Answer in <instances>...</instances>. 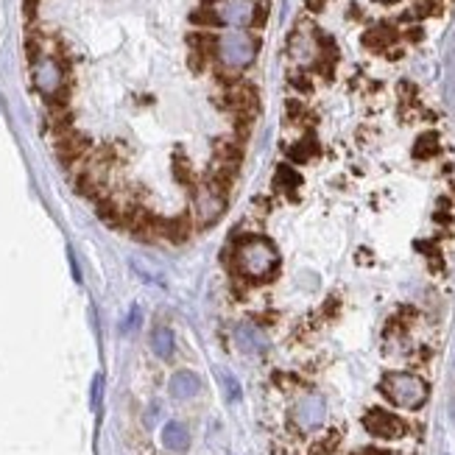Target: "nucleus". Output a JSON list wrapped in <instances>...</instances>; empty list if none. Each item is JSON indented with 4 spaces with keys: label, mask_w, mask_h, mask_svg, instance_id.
<instances>
[{
    "label": "nucleus",
    "mask_w": 455,
    "mask_h": 455,
    "mask_svg": "<svg viewBox=\"0 0 455 455\" xmlns=\"http://www.w3.org/2000/svg\"><path fill=\"white\" fill-rule=\"evenodd\" d=\"M198 391H201V377H198L195 372H190V369H179V372H173L170 380H168V394H170L173 399H179V402L193 399Z\"/></svg>",
    "instance_id": "7"
},
{
    "label": "nucleus",
    "mask_w": 455,
    "mask_h": 455,
    "mask_svg": "<svg viewBox=\"0 0 455 455\" xmlns=\"http://www.w3.org/2000/svg\"><path fill=\"white\" fill-rule=\"evenodd\" d=\"M143 324V313H140V307L137 305H131L129 313H126V319H123V324H121V329L126 332V335H131V332H137V327Z\"/></svg>",
    "instance_id": "13"
},
{
    "label": "nucleus",
    "mask_w": 455,
    "mask_h": 455,
    "mask_svg": "<svg viewBox=\"0 0 455 455\" xmlns=\"http://www.w3.org/2000/svg\"><path fill=\"white\" fill-rule=\"evenodd\" d=\"M235 265H237L240 277L260 282L277 271L280 255H277L271 240H265L260 235H249V237H240L235 243Z\"/></svg>",
    "instance_id": "2"
},
{
    "label": "nucleus",
    "mask_w": 455,
    "mask_h": 455,
    "mask_svg": "<svg viewBox=\"0 0 455 455\" xmlns=\"http://www.w3.org/2000/svg\"><path fill=\"white\" fill-rule=\"evenodd\" d=\"M163 447L165 450H170V453L182 455L188 453V447H190V433H188V427L182 422H168L163 427Z\"/></svg>",
    "instance_id": "9"
},
{
    "label": "nucleus",
    "mask_w": 455,
    "mask_h": 455,
    "mask_svg": "<svg viewBox=\"0 0 455 455\" xmlns=\"http://www.w3.org/2000/svg\"><path fill=\"white\" fill-rule=\"evenodd\" d=\"M380 394L399 411H419L430 397V386L416 372H386L380 380Z\"/></svg>",
    "instance_id": "3"
},
{
    "label": "nucleus",
    "mask_w": 455,
    "mask_h": 455,
    "mask_svg": "<svg viewBox=\"0 0 455 455\" xmlns=\"http://www.w3.org/2000/svg\"><path fill=\"white\" fill-rule=\"evenodd\" d=\"M235 344H237V349L240 352H246V355H260L268 349V341H265V335H262L257 327H237L235 329Z\"/></svg>",
    "instance_id": "8"
},
{
    "label": "nucleus",
    "mask_w": 455,
    "mask_h": 455,
    "mask_svg": "<svg viewBox=\"0 0 455 455\" xmlns=\"http://www.w3.org/2000/svg\"><path fill=\"white\" fill-rule=\"evenodd\" d=\"M131 271L143 280V282H151V285H163L165 288V274L157 268V265H151V262L140 260V257H131Z\"/></svg>",
    "instance_id": "11"
},
{
    "label": "nucleus",
    "mask_w": 455,
    "mask_h": 455,
    "mask_svg": "<svg viewBox=\"0 0 455 455\" xmlns=\"http://www.w3.org/2000/svg\"><path fill=\"white\" fill-rule=\"evenodd\" d=\"M363 430H366L372 439L389 441V444L402 441V439H408V436L414 433L411 422H405V416L394 414L389 408H372V411L363 416Z\"/></svg>",
    "instance_id": "5"
},
{
    "label": "nucleus",
    "mask_w": 455,
    "mask_h": 455,
    "mask_svg": "<svg viewBox=\"0 0 455 455\" xmlns=\"http://www.w3.org/2000/svg\"><path fill=\"white\" fill-rule=\"evenodd\" d=\"M218 380H221V389H224V397H227V402H240V397H243V389H240V383H237V377L227 372V369H218Z\"/></svg>",
    "instance_id": "12"
},
{
    "label": "nucleus",
    "mask_w": 455,
    "mask_h": 455,
    "mask_svg": "<svg viewBox=\"0 0 455 455\" xmlns=\"http://www.w3.org/2000/svg\"><path fill=\"white\" fill-rule=\"evenodd\" d=\"M260 39L252 31H224L213 34V65H218L221 84L240 78V73L257 59Z\"/></svg>",
    "instance_id": "1"
},
{
    "label": "nucleus",
    "mask_w": 455,
    "mask_h": 455,
    "mask_svg": "<svg viewBox=\"0 0 455 455\" xmlns=\"http://www.w3.org/2000/svg\"><path fill=\"white\" fill-rule=\"evenodd\" d=\"M101 394H103V377L98 374L96 380H93V408H101Z\"/></svg>",
    "instance_id": "14"
},
{
    "label": "nucleus",
    "mask_w": 455,
    "mask_h": 455,
    "mask_svg": "<svg viewBox=\"0 0 455 455\" xmlns=\"http://www.w3.org/2000/svg\"><path fill=\"white\" fill-rule=\"evenodd\" d=\"M70 271H73V280L81 282V271H78V262H76V255L70 252Z\"/></svg>",
    "instance_id": "15"
},
{
    "label": "nucleus",
    "mask_w": 455,
    "mask_h": 455,
    "mask_svg": "<svg viewBox=\"0 0 455 455\" xmlns=\"http://www.w3.org/2000/svg\"><path fill=\"white\" fill-rule=\"evenodd\" d=\"M227 190L229 188L213 182V179H201V185L193 190V221L198 227H210L224 215Z\"/></svg>",
    "instance_id": "4"
},
{
    "label": "nucleus",
    "mask_w": 455,
    "mask_h": 455,
    "mask_svg": "<svg viewBox=\"0 0 455 455\" xmlns=\"http://www.w3.org/2000/svg\"><path fill=\"white\" fill-rule=\"evenodd\" d=\"M291 422L302 433H313L327 422V402L322 394H305L296 399L291 411Z\"/></svg>",
    "instance_id": "6"
},
{
    "label": "nucleus",
    "mask_w": 455,
    "mask_h": 455,
    "mask_svg": "<svg viewBox=\"0 0 455 455\" xmlns=\"http://www.w3.org/2000/svg\"><path fill=\"white\" fill-rule=\"evenodd\" d=\"M151 349L160 360H170L173 358V349H176V338H173V329L170 327H154L151 329Z\"/></svg>",
    "instance_id": "10"
}]
</instances>
